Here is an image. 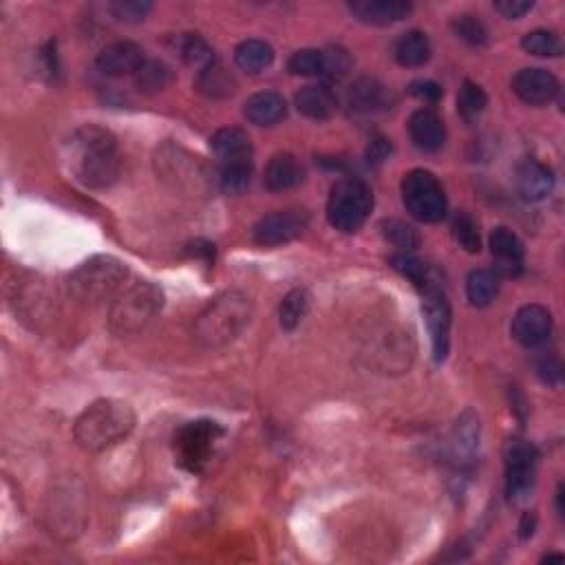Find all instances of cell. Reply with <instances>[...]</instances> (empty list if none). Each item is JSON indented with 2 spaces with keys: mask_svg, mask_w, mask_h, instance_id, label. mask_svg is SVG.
<instances>
[{
  "mask_svg": "<svg viewBox=\"0 0 565 565\" xmlns=\"http://www.w3.org/2000/svg\"><path fill=\"white\" fill-rule=\"evenodd\" d=\"M309 305H312V296H309L305 287H296V290L283 296L279 307V321L285 332H294L303 323V318L309 312Z\"/></svg>",
  "mask_w": 565,
  "mask_h": 565,
  "instance_id": "4dcf8cb0",
  "label": "cell"
},
{
  "mask_svg": "<svg viewBox=\"0 0 565 565\" xmlns=\"http://www.w3.org/2000/svg\"><path fill=\"white\" fill-rule=\"evenodd\" d=\"M305 181V168L292 153H276L265 166L263 184L270 193H285Z\"/></svg>",
  "mask_w": 565,
  "mask_h": 565,
  "instance_id": "7402d4cb",
  "label": "cell"
},
{
  "mask_svg": "<svg viewBox=\"0 0 565 565\" xmlns=\"http://www.w3.org/2000/svg\"><path fill=\"white\" fill-rule=\"evenodd\" d=\"M234 62L237 67L250 76H257V73H263L265 69L272 67L274 62V49L270 42L259 40V38H248L239 42V47L234 49Z\"/></svg>",
  "mask_w": 565,
  "mask_h": 565,
  "instance_id": "4316f807",
  "label": "cell"
},
{
  "mask_svg": "<svg viewBox=\"0 0 565 565\" xmlns=\"http://www.w3.org/2000/svg\"><path fill=\"white\" fill-rule=\"evenodd\" d=\"M539 453L535 444L513 440L506 449V495L513 504L526 501L535 488Z\"/></svg>",
  "mask_w": 565,
  "mask_h": 565,
  "instance_id": "8fae6325",
  "label": "cell"
},
{
  "mask_svg": "<svg viewBox=\"0 0 565 565\" xmlns=\"http://www.w3.org/2000/svg\"><path fill=\"white\" fill-rule=\"evenodd\" d=\"M513 91L521 102L530 106H546L559 98L561 82L548 69L530 67L517 71L513 78Z\"/></svg>",
  "mask_w": 565,
  "mask_h": 565,
  "instance_id": "4fadbf2b",
  "label": "cell"
},
{
  "mask_svg": "<svg viewBox=\"0 0 565 565\" xmlns=\"http://www.w3.org/2000/svg\"><path fill=\"white\" fill-rule=\"evenodd\" d=\"M109 9L115 20L126 25H135L142 23V20L153 12V5L146 3V0H117Z\"/></svg>",
  "mask_w": 565,
  "mask_h": 565,
  "instance_id": "ab89813d",
  "label": "cell"
},
{
  "mask_svg": "<svg viewBox=\"0 0 565 565\" xmlns=\"http://www.w3.org/2000/svg\"><path fill=\"white\" fill-rule=\"evenodd\" d=\"M517 193L526 201H543L554 190V173L552 168L541 164L539 159H524L515 170Z\"/></svg>",
  "mask_w": 565,
  "mask_h": 565,
  "instance_id": "d6986e66",
  "label": "cell"
},
{
  "mask_svg": "<svg viewBox=\"0 0 565 565\" xmlns=\"http://www.w3.org/2000/svg\"><path fill=\"white\" fill-rule=\"evenodd\" d=\"M380 228L382 234H385V239L391 245H396L400 252H413L420 245L418 232H415L409 223H404L400 219H385Z\"/></svg>",
  "mask_w": 565,
  "mask_h": 565,
  "instance_id": "74e56055",
  "label": "cell"
},
{
  "mask_svg": "<svg viewBox=\"0 0 565 565\" xmlns=\"http://www.w3.org/2000/svg\"><path fill=\"white\" fill-rule=\"evenodd\" d=\"M521 47L526 53L537 58H559L563 53L561 38L548 29H535L521 38Z\"/></svg>",
  "mask_w": 565,
  "mask_h": 565,
  "instance_id": "d6a6232c",
  "label": "cell"
},
{
  "mask_svg": "<svg viewBox=\"0 0 565 565\" xmlns=\"http://www.w3.org/2000/svg\"><path fill=\"white\" fill-rule=\"evenodd\" d=\"M137 415L129 402L124 400H98L82 411L73 426V437L80 449L89 453H100L111 449L135 429Z\"/></svg>",
  "mask_w": 565,
  "mask_h": 565,
  "instance_id": "7a4b0ae2",
  "label": "cell"
},
{
  "mask_svg": "<svg viewBox=\"0 0 565 565\" xmlns=\"http://www.w3.org/2000/svg\"><path fill=\"white\" fill-rule=\"evenodd\" d=\"M287 71L301 78L325 76V53L321 49H298L287 60Z\"/></svg>",
  "mask_w": 565,
  "mask_h": 565,
  "instance_id": "836d02e7",
  "label": "cell"
},
{
  "mask_svg": "<svg viewBox=\"0 0 565 565\" xmlns=\"http://www.w3.org/2000/svg\"><path fill=\"white\" fill-rule=\"evenodd\" d=\"M71 173L87 188H106L120 175V153L111 131L102 126H80L69 140Z\"/></svg>",
  "mask_w": 565,
  "mask_h": 565,
  "instance_id": "6da1fadb",
  "label": "cell"
},
{
  "mask_svg": "<svg viewBox=\"0 0 565 565\" xmlns=\"http://www.w3.org/2000/svg\"><path fill=\"white\" fill-rule=\"evenodd\" d=\"M402 204L413 219L422 223H437L449 212V199L431 170L415 168L402 179Z\"/></svg>",
  "mask_w": 565,
  "mask_h": 565,
  "instance_id": "52a82bcc",
  "label": "cell"
},
{
  "mask_svg": "<svg viewBox=\"0 0 565 565\" xmlns=\"http://www.w3.org/2000/svg\"><path fill=\"white\" fill-rule=\"evenodd\" d=\"M422 294V312L426 318V327H429V336L433 343V358L435 362H442L449 356L451 347V303L446 296L440 279H431L420 287Z\"/></svg>",
  "mask_w": 565,
  "mask_h": 565,
  "instance_id": "9c48e42d",
  "label": "cell"
},
{
  "mask_svg": "<svg viewBox=\"0 0 565 565\" xmlns=\"http://www.w3.org/2000/svg\"><path fill=\"white\" fill-rule=\"evenodd\" d=\"M157 164L162 166L159 173L164 179H170L175 188L186 190V193H201L208 188V170L199 162V157L186 153L184 148L164 146L157 155Z\"/></svg>",
  "mask_w": 565,
  "mask_h": 565,
  "instance_id": "7c38bea8",
  "label": "cell"
},
{
  "mask_svg": "<svg viewBox=\"0 0 565 565\" xmlns=\"http://www.w3.org/2000/svg\"><path fill=\"white\" fill-rule=\"evenodd\" d=\"M243 115L254 126H276L287 117V102L279 91H259L245 100Z\"/></svg>",
  "mask_w": 565,
  "mask_h": 565,
  "instance_id": "603a6c76",
  "label": "cell"
},
{
  "mask_svg": "<svg viewBox=\"0 0 565 565\" xmlns=\"http://www.w3.org/2000/svg\"><path fill=\"white\" fill-rule=\"evenodd\" d=\"M373 210V193L362 179H340L329 190L327 221L338 232L354 234L365 226Z\"/></svg>",
  "mask_w": 565,
  "mask_h": 565,
  "instance_id": "5b68a950",
  "label": "cell"
},
{
  "mask_svg": "<svg viewBox=\"0 0 565 565\" xmlns=\"http://www.w3.org/2000/svg\"><path fill=\"white\" fill-rule=\"evenodd\" d=\"M409 93L413 95V98L422 100L424 104H437L442 98V87L433 80H415L411 82Z\"/></svg>",
  "mask_w": 565,
  "mask_h": 565,
  "instance_id": "b9f144b4",
  "label": "cell"
},
{
  "mask_svg": "<svg viewBox=\"0 0 565 565\" xmlns=\"http://www.w3.org/2000/svg\"><path fill=\"white\" fill-rule=\"evenodd\" d=\"M501 287V274L497 270H473L466 281V296L473 307H488L495 301Z\"/></svg>",
  "mask_w": 565,
  "mask_h": 565,
  "instance_id": "f1b7e54d",
  "label": "cell"
},
{
  "mask_svg": "<svg viewBox=\"0 0 565 565\" xmlns=\"http://www.w3.org/2000/svg\"><path fill=\"white\" fill-rule=\"evenodd\" d=\"M252 298L243 292H223L197 316L195 338L208 349L226 347L237 340L252 321Z\"/></svg>",
  "mask_w": 565,
  "mask_h": 565,
  "instance_id": "3957f363",
  "label": "cell"
},
{
  "mask_svg": "<svg viewBox=\"0 0 565 565\" xmlns=\"http://www.w3.org/2000/svg\"><path fill=\"white\" fill-rule=\"evenodd\" d=\"M195 87L199 93H204L206 98L212 100H223V98H230L237 89V82L230 76V71L221 65L219 60H212L208 67L199 69V76Z\"/></svg>",
  "mask_w": 565,
  "mask_h": 565,
  "instance_id": "83f0119b",
  "label": "cell"
},
{
  "mask_svg": "<svg viewBox=\"0 0 565 565\" xmlns=\"http://www.w3.org/2000/svg\"><path fill=\"white\" fill-rule=\"evenodd\" d=\"M325 53V76L329 80H340L345 78L351 69V56L349 51L343 47H329Z\"/></svg>",
  "mask_w": 565,
  "mask_h": 565,
  "instance_id": "60d3db41",
  "label": "cell"
},
{
  "mask_svg": "<svg viewBox=\"0 0 565 565\" xmlns=\"http://www.w3.org/2000/svg\"><path fill=\"white\" fill-rule=\"evenodd\" d=\"M223 437L221 424L212 420H195L181 426L175 433V455L184 471L201 475L215 457Z\"/></svg>",
  "mask_w": 565,
  "mask_h": 565,
  "instance_id": "ba28073f",
  "label": "cell"
},
{
  "mask_svg": "<svg viewBox=\"0 0 565 565\" xmlns=\"http://www.w3.org/2000/svg\"><path fill=\"white\" fill-rule=\"evenodd\" d=\"M252 181V162L219 166V186L228 195H243Z\"/></svg>",
  "mask_w": 565,
  "mask_h": 565,
  "instance_id": "d590c367",
  "label": "cell"
},
{
  "mask_svg": "<svg viewBox=\"0 0 565 565\" xmlns=\"http://www.w3.org/2000/svg\"><path fill=\"white\" fill-rule=\"evenodd\" d=\"M488 245L499 274L519 276L524 272V243H521V239L513 230L506 226L495 228L490 232Z\"/></svg>",
  "mask_w": 565,
  "mask_h": 565,
  "instance_id": "ac0fdd59",
  "label": "cell"
},
{
  "mask_svg": "<svg viewBox=\"0 0 565 565\" xmlns=\"http://www.w3.org/2000/svg\"><path fill=\"white\" fill-rule=\"evenodd\" d=\"M453 237L460 245L462 250H466L468 254H477L482 250V237H479V226L477 221L468 215V212H460L453 219Z\"/></svg>",
  "mask_w": 565,
  "mask_h": 565,
  "instance_id": "8d00e7d4",
  "label": "cell"
},
{
  "mask_svg": "<svg viewBox=\"0 0 565 565\" xmlns=\"http://www.w3.org/2000/svg\"><path fill=\"white\" fill-rule=\"evenodd\" d=\"M535 526H537V517L526 513L524 519H521V524H519V537L521 539L532 537V532H535Z\"/></svg>",
  "mask_w": 565,
  "mask_h": 565,
  "instance_id": "7dc6e473",
  "label": "cell"
},
{
  "mask_svg": "<svg viewBox=\"0 0 565 565\" xmlns=\"http://www.w3.org/2000/svg\"><path fill=\"white\" fill-rule=\"evenodd\" d=\"M175 47L179 51L181 60L186 65H193L197 69L208 67L212 60H215V53H212V47L206 42V38H201L199 34H181L177 36Z\"/></svg>",
  "mask_w": 565,
  "mask_h": 565,
  "instance_id": "1f68e13d",
  "label": "cell"
},
{
  "mask_svg": "<svg viewBox=\"0 0 565 565\" xmlns=\"http://www.w3.org/2000/svg\"><path fill=\"white\" fill-rule=\"evenodd\" d=\"M431 53H433L431 40L420 29L404 31V34H400L396 40H393V47H391L393 60H396L400 67H407V69L424 67L426 62L431 60Z\"/></svg>",
  "mask_w": 565,
  "mask_h": 565,
  "instance_id": "cb8c5ba5",
  "label": "cell"
},
{
  "mask_svg": "<svg viewBox=\"0 0 565 565\" xmlns=\"http://www.w3.org/2000/svg\"><path fill=\"white\" fill-rule=\"evenodd\" d=\"M186 254H188V257H193V259L204 263L206 268H212V263H215V245H212L210 241H204V239H195L193 243H188Z\"/></svg>",
  "mask_w": 565,
  "mask_h": 565,
  "instance_id": "7bdbcfd3",
  "label": "cell"
},
{
  "mask_svg": "<svg viewBox=\"0 0 565 565\" xmlns=\"http://www.w3.org/2000/svg\"><path fill=\"white\" fill-rule=\"evenodd\" d=\"M409 137L424 153L440 151L446 142V126L433 109H418L409 117Z\"/></svg>",
  "mask_w": 565,
  "mask_h": 565,
  "instance_id": "44dd1931",
  "label": "cell"
},
{
  "mask_svg": "<svg viewBox=\"0 0 565 565\" xmlns=\"http://www.w3.org/2000/svg\"><path fill=\"white\" fill-rule=\"evenodd\" d=\"M164 307V292L151 281L131 285L115 298L109 325L117 336H135L155 321Z\"/></svg>",
  "mask_w": 565,
  "mask_h": 565,
  "instance_id": "277c9868",
  "label": "cell"
},
{
  "mask_svg": "<svg viewBox=\"0 0 565 565\" xmlns=\"http://www.w3.org/2000/svg\"><path fill=\"white\" fill-rule=\"evenodd\" d=\"M126 279H129L126 263L100 254V257H91L73 270L69 287L82 301H102V298H109L120 290Z\"/></svg>",
  "mask_w": 565,
  "mask_h": 565,
  "instance_id": "8992f818",
  "label": "cell"
},
{
  "mask_svg": "<svg viewBox=\"0 0 565 565\" xmlns=\"http://www.w3.org/2000/svg\"><path fill=\"white\" fill-rule=\"evenodd\" d=\"M543 561H563V554H546Z\"/></svg>",
  "mask_w": 565,
  "mask_h": 565,
  "instance_id": "c3c4849f",
  "label": "cell"
},
{
  "mask_svg": "<svg viewBox=\"0 0 565 565\" xmlns=\"http://www.w3.org/2000/svg\"><path fill=\"white\" fill-rule=\"evenodd\" d=\"M294 104L298 113L314 122L329 120L338 109V100L334 91L325 87V84H309V87H303L294 95Z\"/></svg>",
  "mask_w": 565,
  "mask_h": 565,
  "instance_id": "d4e9b609",
  "label": "cell"
},
{
  "mask_svg": "<svg viewBox=\"0 0 565 565\" xmlns=\"http://www.w3.org/2000/svg\"><path fill=\"white\" fill-rule=\"evenodd\" d=\"M453 34L464 40L466 45L471 47H482L488 42V29L486 25L473 14H462V16H455L453 18Z\"/></svg>",
  "mask_w": 565,
  "mask_h": 565,
  "instance_id": "f35d334b",
  "label": "cell"
},
{
  "mask_svg": "<svg viewBox=\"0 0 565 565\" xmlns=\"http://www.w3.org/2000/svg\"><path fill=\"white\" fill-rule=\"evenodd\" d=\"M389 153H391V146L387 140H376L369 148V157L373 159V162H385Z\"/></svg>",
  "mask_w": 565,
  "mask_h": 565,
  "instance_id": "bcb514c9",
  "label": "cell"
},
{
  "mask_svg": "<svg viewBox=\"0 0 565 565\" xmlns=\"http://www.w3.org/2000/svg\"><path fill=\"white\" fill-rule=\"evenodd\" d=\"M537 373L539 378L546 382V385H559L563 378V367L557 358H543L537 365Z\"/></svg>",
  "mask_w": 565,
  "mask_h": 565,
  "instance_id": "f6af8a7d",
  "label": "cell"
},
{
  "mask_svg": "<svg viewBox=\"0 0 565 565\" xmlns=\"http://www.w3.org/2000/svg\"><path fill=\"white\" fill-rule=\"evenodd\" d=\"M449 449L455 471H471L479 451V418L471 409L464 411L460 418H457L451 431Z\"/></svg>",
  "mask_w": 565,
  "mask_h": 565,
  "instance_id": "2e32d148",
  "label": "cell"
},
{
  "mask_svg": "<svg viewBox=\"0 0 565 565\" xmlns=\"http://www.w3.org/2000/svg\"><path fill=\"white\" fill-rule=\"evenodd\" d=\"M486 106H488V98L484 89L471 80H464L460 93H457V111H460L464 120L475 122L477 117L486 111Z\"/></svg>",
  "mask_w": 565,
  "mask_h": 565,
  "instance_id": "e575fe53",
  "label": "cell"
},
{
  "mask_svg": "<svg viewBox=\"0 0 565 565\" xmlns=\"http://www.w3.org/2000/svg\"><path fill=\"white\" fill-rule=\"evenodd\" d=\"M532 7H535V5L528 3V0H501V3H495L497 12L504 16V18H508V20L524 18Z\"/></svg>",
  "mask_w": 565,
  "mask_h": 565,
  "instance_id": "ee69618b",
  "label": "cell"
},
{
  "mask_svg": "<svg viewBox=\"0 0 565 565\" xmlns=\"http://www.w3.org/2000/svg\"><path fill=\"white\" fill-rule=\"evenodd\" d=\"M133 80L137 91L146 95H155L166 91L170 84H173L175 73L162 60H146L140 71L133 76Z\"/></svg>",
  "mask_w": 565,
  "mask_h": 565,
  "instance_id": "f546056e",
  "label": "cell"
},
{
  "mask_svg": "<svg viewBox=\"0 0 565 565\" xmlns=\"http://www.w3.org/2000/svg\"><path fill=\"white\" fill-rule=\"evenodd\" d=\"M146 62L144 49L135 45L131 40H120L106 45L95 60V67L106 78H124V76H135L140 67Z\"/></svg>",
  "mask_w": 565,
  "mask_h": 565,
  "instance_id": "9a60e30c",
  "label": "cell"
},
{
  "mask_svg": "<svg viewBox=\"0 0 565 565\" xmlns=\"http://www.w3.org/2000/svg\"><path fill=\"white\" fill-rule=\"evenodd\" d=\"M393 102H396V98H393V93L385 87V84H380L378 80L371 78L358 80L349 91V106L356 113L369 115V113L387 111L391 109Z\"/></svg>",
  "mask_w": 565,
  "mask_h": 565,
  "instance_id": "484cf974",
  "label": "cell"
},
{
  "mask_svg": "<svg viewBox=\"0 0 565 565\" xmlns=\"http://www.w3.org/2000/svg\"><path fill=\"white\" fill-rule=\"evenodd\" d=\"M309 212L305 208H285L261 217L252 228V241L263 248H279L296 241L309 228Z\"/></svg>",
  "mask_w": 565,
  "mask_h": 565,
  "instance_id": "30bf717a",
  "label": "cell"
},
{
  "mask_svg": "<svg viewBox=\"0 0 565 565\" xmlns=\"http://www.w3.org/2000/svg\"><path fill=\"white\" fill-rule=\"evenodd\" d=\"M510 334H513V338L519 345L530 347V349L548 343V338L552 334L550 309L537 305V303H530V305L517 309L513 325H510Z\"/></svg>",
  "mask_w": 565,
  "mask_h": 565,
  "instance_id": "5bb4252c",
  "label": "cell"
},
{
  "mask_svg": "<svg viewBox=\"0 0 565 565\" xmlns=\"http://www.w3.org/2000/svg\"><path fill=\"white\" fill-rule=\"evenodd\" d=\"M347 7L356 20L373 27L400 23L413 12V5L407 0H356V3H349Z\"/></svg>",
  "mask_w": 565,
  "mask_h": 565,
  "instance_id": "e0dca14e",
  "label": "cell"
},
{
  "mask_svg": "<svg viewBox=\"0 0 565 565\" xmlns=\"http://www.w3.org/2000/svg\"><path fill=\"white\" fill-rule=\"evenodd\" d=\"M210 151L217 157L219 166L248 164L252 162V153H254L250 135L243 129H234V126L219 129L210 137Z\"/></svg>",
  "mask_w": 565,
  "mask_h": 565,
  "instance_id": "ffe728a7",
  "label": "cell"
}]
</instances>
